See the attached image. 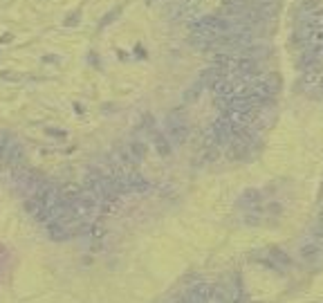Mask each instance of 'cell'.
<instances>
[{
  "label": "cell",
  "instance_id": "cell-1",
  "mask_svg": "<svg viewBox=\"0 0 323 303\" xmlns=\"http://www.w3.org/2000/svg\"><path fill=\"white\" fill-rule=\"evenodd\" d=\"M213 65L220 68L227 77H256L258 61L245 54H215Z\"/></svg>",
  "mask_w": 323,
  "mask_h": 303
},
{
  "label": "cell",
  "instance_id": "cell-2",
  "mask_svg": "<svg viewBox=\"0 0 323 303\" xmlns=\"http://www.w3.org/2000/svg\"><path fill=\"white\" fill-rule=\"evenodd\" d=\"M189 132H191V126H189V119L184 117L182 110H171L166 117V137L171 139V144H184L189 139Z\"/></svg>",
  "mask_w": 323,
  "mask_h": 303
},
{
  "label": "cell",
  "instance_id": "cell-3",
  "mask_svg": "<svg viewBox=\"0 0 323 303\" xmlns=\"http://www.w3.org/2000/svg\"><path fill=\"white\" fill-rule=\"evenodd\" d=\"M40 182H43V180L36 177V173L30 171L27 167L16 169V171H14V184H16V189L20 191V196H25V198L34 196L36 189L40 186Z\"/></svg>",
  "mask_w": 323,
  "mask_h": 303
},
{
  "label": "cell",
  "instance_id": "cell-4",
  "mask_svg": "<svg viewBox=\"0 0 323 303\" xmlns=\"http://www.w3.org/2000/svg\"><path fill=\"white\" fill-rule=\"evenodd\" d=\"M25 160H27V155H25V148L20 142H11L9 148H7V155H5V167H11L16 171V169H23L25 167Z\"/></svg>",
  "mask_w": 323,
  "mask_h": 303
},
{
  "label": "cell",
  "instance_id": "cell-5",
  "mask_svg": "<svg viewBox=\"0 0 323 303\" xmlns=\"http://www.w3.org/2000/svg\"><path fill=\"white\" fill-rule=\"evenodd\" d=\"M299 256L305 260V263H317V260L323 256V247L317 243V240H312L308 236V238L299 245Z\"/></svg>",
  "mask_w": 323,
  "mask_h": 303
},
{
  "label": "cell",
  "instance_id": "cell-6",
  "mask_svg": "<svg viewBox=\"0 0 323 303\" xmlns=\"http://www.w3.org/2000/svg\"><path fill=\"white\" fill-rule=\"evenodd\" d=\"M206 294H209V285L206 283H193L186 288L184 297L180 299L182 303H206Z\"/></svg>",
  "mask_w": 323,
  "mask_h": 303
},
{
  "label": "cell",
  "instance_id": "cell-7",
  "mask_svg": "<svg viewBox=\"0 0 323 303\" xmlns=\"http://www.w3.org/2000/svg\"><path fill=\"white\" fill-rule=\"evenodd\" d=\"M267 256L269 259L265 260V265H269V267H283V269L292 267V259H289L283 250H279V247H269Z\"/></svg>",
  "mask_w": 323,
  "mask_h": 303
},
{
  "label": "cell",
  "instance_id": "cell-8",
  "mask_svg": "<svg viewBox=\"0 0 323 303\" xmlns=\"http://www.w3.org/2000/svg\"><path fill=\"white\" fill-rule=\"evenodd\" d=\"M225 77H227V74L222 72L220 68H215V65H211V68H206L204 72L200 74V79H198V81H200V84L204 86V88H211V90H213L215 86L220 84V81H222V79H225Z\"/></svg>",
  "mask_w": 323,
  "mask_h": 303
},
{
  "label": "cell",
  "instance_id": "cell-9",
  "mask_svg": "<svg viewBox=\"0 0 323 303\" xmlns=\"http://www.w3.org/2000/svg\"><path fill=\"white\" fill-rule=\"evenodd\" d=\"M153 144H155L157 153H160L162 157H168L173 153V144H171V139L166 137V132L153 130Z\"/></svg>",
  "mask_w": 323,
  "mask_h": 303
},
{
  "label": "cell",
  "instance_id": "cell-10",
  "mask_svg": "<svg viewBox=\"0 0 323 303\" xmlns=\"http://www.w3.org/2000/svg\"><path fill=\"white\" fill-rule=\"evenodd\" d=\"M206 303H231L229 292L222 285H209V294H206Z\"/></svg>",
  "mask_w": 323,
  "mask_h": 303
},
{
  "label": "cell",
  "instance_id": "cell-11",
  "mask_svg": "<svg viewBox=\"0 0 323 303\" xmlns=\"http://www.w3.org/2000/svg\"><path fill=\"white\" fill-rule=\"evenodd\" d=\"M238 205H240V207H245L247 211H249V209H256V207H260V193H258V191H256V189L245 191V193L240 196Z\"/></svg>",
  "mask_w": 323,
  "mask_h": 303
},
{
  "label": "cell",
  "instance_id": "cell-12",
  "mask_svg": "<svg viewBox=\"0 0 323 303\" xmlns=\"http://www.w3.org/2000/svg\"><path fill=\"white\" fill-rule=\"evenodd\" d=\"M128 148H130L132 157H135L137 162L146 160V155H148V146H146V142H142V139H130V142H128Z\"/></svg>",
  "mask_w": 323,
  "mask_h": 303
},
{
  "label": "cell",
  "instance_id": "cell-13",
  "mask_svg": "<svg viewBox=\"0 0 323 303\" xmlns=\"http://www.w3.org/2000/svg\"><path fill=\"white\" fill-rule=\"evenodd\" d=\"M202 90H204V86H202L200 81H196L193 86H189V88L184 90V103H196L198 99H200Z\"/></svg>",
  "mask_w": 323,
  "mask_h": 303
},
{
  "label": "cell",
  "instance_id": "cell-14",
  "mask_svg": "<svg viewBox=\"0 0 323 303\" xmlns=\"http://www.w3.org/2000/svg\"><path fill=\"white\" fill-rule=\"evenodd\" d=\"M14 142V137L9 135L7 130L0 132V167H5V155H7V148H9V144Z\"/></svg>",
  "mask_w": 323,
  "mask_h": 303
},
{
  "label": "cell",
  "instance_id": "cell-15",
  "mask_svg": "<svg viewBox=\"0 0 323 303\" xmlns=\"http://www.w3.org/2000/svg\"><path fill=\"white\" fill-rule=\"evenodd\" d=\"M117 14H119V7H117V9H115V11H113V14H108V16H106V18H103V20H101V27H106V25H108V23H110V20H113V18H115V16H117Z\"/></svg>",
  "mask_w": 323,
  "mask_h": 303
},
{
  "label": "cell",
  "instance_id": "cell-16",
  "mask_svg": "<svg viewBox=\"0 0 323 303\" xmlns=\"http://www.w3.org/2000/svg\"><path fill=\"white\" fill-rule=\"evenodd\" d=\"M47 135H52V137H65V132L63 130H54V128H47Z\"/></svg>",
  "mask_w": 323,
  "mask_h": 303
},
{
  "label": "cell",
  "instance_id": "cell-17",
  "mask_svg": "<svg viewBox=\"0 0 323 303\" xmlns=\"http://www.w3.org/2000/svg\"><path fill=\"white\" fill-rule=\"evenodd\" d=\"M317 225H321V227H323V207L319 209V214H317Z\"/></svg>",
  "mask_w": 323,
  "mask_h": 303
},
{
  "label": "cell",
  "instance_id": "cell-18",
  "mask_svg": "<svg viewBox=\"0 0 323 303\" xmlns=\"http://www.w3.org/2000/svg\"><path fill=\"white\" fill-rule=\"evenodd\" d=\"M314 97L323 99V79H321V84H319V90H317V94H314Z\"/></svg>",
  "mask_w": 323,
  "mask_h": 303
},
{
  "label": "cell",
  "instance_id": "cell-19",
  "mask_svg": "<svg viewBox=\"0 0 323 303\" xmlns=\"http://www.w3.org/2000/svg\"><path fill=\"white\" fill-rule=\"evenodd\" d=\"M175 303H182V301H175Z\"/></svg>",
  "mask_w": 323,
  "mask_h": 303
}]
</instances>
